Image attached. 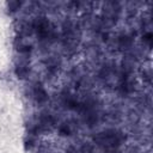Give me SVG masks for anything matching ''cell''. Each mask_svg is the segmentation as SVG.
<instances>
[{
	"mask_svg": "<svg viewBox=\"0 0 153 153\" xmlns=\"http://www.w3.org/2000/svg\"><path fill=\"white\" fill-rule=\"evenodd\" d=\"M33 96H35V99L37 103H44L47 99H48V94L45 92V90L42 87L41 84H37L33 88Z\"/></svg>",
	"mask_w": 153,
	"mask_h": 153,
	"instance_id": "1",
	"label": "cell"
},
{
	"mask_svg": "<svg viewBox=\"0 0 153 153\" xmlns=\"http://www.w3.org/2000/svg\"><path fill=\"white\" fill-rule=\"evenodd\" d=\"M29 71H30V68H29V66H27L26 63L18 65V66L16 67V74H17V76L20 78V79L25 78V75L29 73Z\"/></svg>",
	"mask_w": 153,
	"mask_h": 153,
	"instance_id": "2",
	"label": "cell"
},
{
	"mask_svg": "<svg viewBox=\"0 0 153 153\" xmlns=\"http://www.w3.org/2000/svg\"><path fill=\"white\" fill-rule=\"evenodd\" d=\"M59 131H60L61 135H69V127H68L66 123H63V124L60 126Z\"/></svg>",
	"mask_w": 153,
	"mask_h": 153,
	"instance_id": "3",
	"label": "cell"
},
{
	"mask_svg": "<svg viewBox=\"0 0 153 153\" xmlns=\"http://www.w3.org/2000/svg\"><path fill=\"white\" fill-rule=\"evenodd\" d=\"M11 8H12V11H16V10H18V7L20 6V2H10V5H8Z\"/></svg>",
	"mask_w": 153,
	"mask_h": 153,
	"instance_id": "4",
	"label": "cell"
},
{
	"mask_svg": "<svg viewBox=\"0 0 153 153\" xmlns=\"http://www.w3.org/2000/svg\"><path fill=\"white\" fill-rule=\"evenodd\" d=\"M18 50L22 51V53H23V51H30V50H31V47H30V45H22L20 48H18Z\"/></svg>",
	"mask_w": 153,
	"mask_h": 153,
	"instance_id": "5",
	"label": "cell"
},
{
	"mask_svg": "<svg viewBox=\"0 0 153 153\" xmlns=\"http://www.w3.org/2000/svg\"><path fill=\"white\" fill-rule=\"evenodd\" d=\"M66 153H75V149H74L73 147H69V148L66 151Z\"/></svg>",
	"mask_w": 153,
	"mask_h": 153,
	"instance_id": "6",
	"label": "cell"
}]
</instances>
